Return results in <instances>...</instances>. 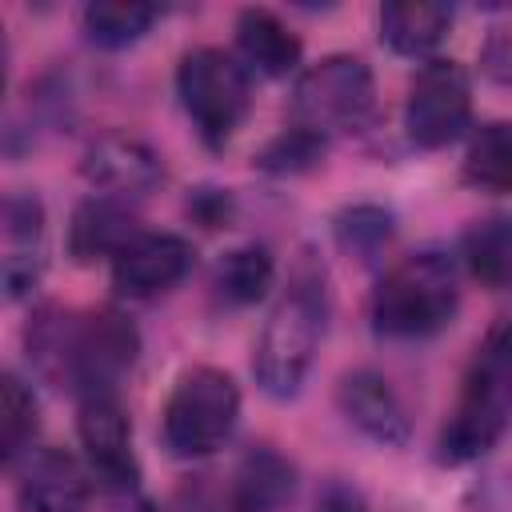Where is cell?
Segmentation results:
<instances>
[{
    "instance_id": "cell-3",
    "label": "cell",
    "mask_w": 512,
    "mask_h": 512,
    "mask_svg": "<svg viewBox=\"0 0 512 512\" xmlns=\"http://www.w3.org/2000/svg\"><path fill=\"white\" fill-rule=\"evenodd\" d=\"M512 424V316H500L476 344L456 404L440 428V460L468 464L480 460Z\"/></svg>"
},
{
    "instance_id": "cell-17",
    "label": "cell",
    "mask_w": 512,
    "mask_h": 512,
    "mask_svg": "<svg viewBox=\"0 0 512 512\" xmlns=\"http://www.w3.org/2000/svg\"><path fill=\"white\" fill-rule=\"evenodd\" d=\"M236 52L240 64L260 76H288L300 64V36L268 8H244L236 16Z\"/></svg>"
},
{
    "instance_id": "cell-2",
    "label": "cell",
    "mask_w": 512,
    "mask_h": 512,
    "mask_svg": "<svg viewBox=\"0 0 512 512\" xmlns=\"http://www.w3.org/2000/svg\"><path fill=\"white\" fill-rule=\"evenodd\" d=\"M324 320H328V288H324V268L316 260H296L284 292L276 296L256 352H252V372L256 384L272 396V400H292L316 360L320 336H324Z\"/></svg>"
},
{
    "instance_id": "cell-13",
    "label": "cell",
    "mask_w": 512,
    "mask_h": 512,
    "mask_svg": "<svg viewBox=\"0 0 512 512\" xmlns=\"http://www.w3.org/2000/svg\"><path fill=\"white\" fill-rule=\"evenodd\" d=\"M44 204L32 192H12L4 196V252H0V280L8 300L28 296L40 284L44 272Z\"/></svg>"
},
{
    "instance_id": "cell-14",
    "label": "cell",
    "mask_w": 512,
    "mask_h": 512,
    "mask_svg": "<svg viewBox=\"0 0 512 512\" xmlns=\"http://www.w3.org/2000/svg\"><path fill=\"white\" fill-rule=\"evenodd\" d=\"M92 496L88 472L64 448H32L20 464V512H84Z\"/></svg>"
},
{
    "instance_id": "cell-20",
    "label": "cell",
    "mask_w": 512,
    "mask_h": 512,
    "mask_svg": "<svg viewBox=\"0 0 512 512\" xmlns=\"http://www.w3.org/2000/svg\"><path fill=\"white\" fill-rule=\"evenodd\" d=\"M460 256H464L468 272L484 284L512 280V216L496 212V216L476 220L460 240Z\"/></svg>"
},
{
    "instance_id": "cell-22",
    "label": "cell",
    "mask_w": 512,
    "mask_h": 512,
    "mask_svg": "<svg viewBox=\"0 0 512 512\" xmlns=\"http://www.w3.org/2000/svg\"><path fill=\"white\" fill-rule=\"evenodd\" d=\"M36 428H40V408H36L32 388L16 372H4V380H0V452H4V464H20L32 452Z\"/></svg>"
},
{
    "instance_id": "cell-7",
    "label": "cell",
    "mask_w": 512,
    "mask_h": 512,
    "mask_svg": "<svg viewBox=\"0 0 512 512\" xmlns=\"http://www.w3.org/2000/svg\"><path fill=\"white\" fill-rule=\"evenodd\" d=\"M376 108V80L360 56L336 52L312 64L292 88V116L300 128L328 136L368 124Z\"/></svg>"
},
{
    "instance_id": "cell-27",
    "label": "cell",
    "mask_w": 512,
    "mask_h": 512,
    "mask_svg": "<svg viewBox=\"0 0 512 512\" xmlns=\"http://www.w3.org/2000/svg\"><path fill=\"white\" fill-rule=\"evenodd\" d=\"M316 512H368V504L352 492V488H328L324 496H320V504H316Z\"/></svg>"
},
{
    "instance_id": "cell-21",
    "label": "cell",
    "mask_w": 512,
    "mask_h": 512,
    "mask_svg": "<svg viewBox=\"0 0 512 512\" xmlns=\"http://www.w3.org/2000/svg\"><path fill=\"white\" fill-rule=\"evenodd\" d=\"M156 20H160V8L156 4H136V0H92L84 8V32L100 48H128Z\"/></svg>"
},
{
    "instance_id": "cell-16",
    "label": "cell",
    "mask_w": 512,
    "mask_h": 512,
    "mask_svg": "<svg viewBox=\"0 0 512 512\" xmlns=\"http://www.w3.org/2000/svg\"><path fill=\"white\" fill-rule=\"evenodd\" d=\"M140 236L136 212L124 200L112 196H88L76 204L68 220V256L76 264L92 260H116L132 240Z\"/></svg>"
},
{
    "instance_id": "cell-25",
    "label": "cell",
    "mask_w": 512,
    "mask_h": 512,
    "mask_svg": "<svg viewBox=\"0 0 512 512\" xmlns=\"http://www.w3.org/2000/svg\"><path fill=\"white\" fill-rule=\"evenodd\" d=\"M320 156H324V136H316V132L300 128V124H292V128H284L276 140L264 144V152L256 156V168L276 172V176H288V172L312 168Z\"/></svg>"
},
{
    "instance_id": "cell-19",
    "label": "cell",
    "mask_w": 512,
    "mask_h": 512,
    "mask_svg": "<svg viewBox=\"0 0 512 512\" xmlns=\"http://www.w3.org/2000/svg\"><path fill=\"white\" fill-rule=\"evenodd\" d=\"M464 184L484 196L512 192V120H488L472 132L464 152Z\"/></svg>"
},
{
    "instance_id": "cell-26",
    "label": "cell",
    "mask_w": 512,
    "mask_h": 512,
    "mask_svg": "<svg viewBox=\"0 0 512 512\" xmlns=\"http://www.w3.org/2000/svg\"><path fill=\"white\" fill-rule=\"evenodd\" d=\"M188 216L204 228H224L232 220V196L220 188H196L188 196Z\"/></svg>"
},
{
    "instance_id": "cell-24",
    "label": "cell",
    "mask_w": 512,
    "mask_h": 512,
    "mask_svg": "<svg viewBox=\"0 0 512 512\" xmlns=\"http://www.w3.org/2000/svg\"><path fill=\"white\" fill-rule=\"evenodd\" d=\"M336 236H340V244H344L352 256L372 260V256H376L380 248H388V240H392V212H384V208H376V204H356V208L340 212Z\"/></svg>"
},
{
    "instance_id": "cell-11",
    "label": "cell",
    "mask_w": 512,
    "mask_h": 512,
    "mask_svg": "<svg viewBox=\"0 0 512 512\" xmlns=\"http://www.w3.org/2000/svg\"><path fill=\"white\" fill-rule=\"evenodd\" d=\"M80 172L96 188V196H112L124 204L136 196H148L164 180L160 156L128 132H108V136L92 140L80 160Z\"/></svg>"
},
{
    "instance_id": "cell-1",
    "label": "cell",
    "mask_w": 512,
    "mask_h": 512,
    "mask_svg": "<svg viewBox=\"0 0 512 512\" xmlns=\"http://www.w3.org/2000/svg\"><path fill=\"white\" fill-rule=\"evenodd\" d=\"M32 364L72 392L84 396H112L124 372L136 364L140 332L120 308H96L84 316L40 308L24 332Z\"/></svg>"
},
{
    "instance_id": "cell-18",
    "label": "cell",
    "mask_w": 512,
    "mask_h": 512,
    "mask_svg": "<svg viewBox=\"0 0 512 512\" xmlns=\"http://www.w3.org/2000/svg\"><path fill=\"white\" fill-rule=\"evenodd\" d=\"M452 12L444 4H424V0H392L380 8V40L408 60L432 56L436 44L448 36Z\"/></svg>"
},
{
    "instance_id": "cell-8",
    "label": "cell",
    "mask_w": 512,
    "mask_h": 512,
    "mask_svg": "<svg viewBox=\"0 0 512 512\" xmlns=\"http://www.w3.org/2000/svg\"><path fill=\"white\" fill-rule=\"evenodd\" d=\"M472 120V80L456 60H428L404 100V132L416 148H448Z\"/></svg>"
},
{
    "instance_id": "cell-10",
    "label": "cell",
    "mask_w": 512,
    "mask_h": 512,
    "mask_svg": "<svg viewBox=\"0 0 512 512\" xmlns=\"http://www.w3.org/2000/svg\"><path fill=\"white\" fill-rule=\"evenodd\" d=\"M76 432H80V448L88 456V468L120 488L132 492L140 480L136 468V452H132V424L120 408L116 396H84L80 400V416H76Z\"/></svg>"
},
{
    "instance_id": "cell-6",
    "label": "cell",
    "mask_w": 512,
    "mask_h": 512,
    "mask_svg": "<svg viewBox=\"0 0 512 512\" xmlns=\"http://www.w3.org/2000/svg\"><path fill=\"white\" fill-rule=\"evenodd\" d=\"M176 96L196 136L224 148L248 116V68L224 48H192L176 64Z\"/></svg>"
},
{
    "instance_id": "cell-12",
    "label": "cell",
    "mask_w": 512,
    "mask_h": 512,
    "mask_svg": "<svg viewBox=\"0 0 512 512\" xmlns=\"http://www.w3.org/2000/svg\"><path fill=\"white\" fill-rule=\"evenodd\" d=\"M192 268V244L176 232H140L112 260V288L128 300H152L176 288Z\"/></svg>"
},
{
    "instance_id": "cell-15",
    "label": "cell",
    "mask_w": 512,
    "mask_h": 512,
    "mask_svg": "<svg viewBox=\"0 0 512 512\" xmlns=\"http://www.w3.org/2000/svg\"><path fill=\"white\" fill-rule=\"evenodd\" d=\"M336 404L344 412V420L364 432L368 440L384 444V448H400L408 440V412H404V400L396 396V388L372 372V368H356L340 380L336 388Z\"/></svg>"
},
{
    "instance_id": "cell-9",
    "label": "cell",
    "mask_w": 512,
    "mask_h": 512,
    "mask_svg": "<svg viewBox=\"0 0 512 512\" xmlns=\"http://www.w3.org/2000/svg\"><path fill=\"white\" fill-rule=\"evenodd\" d=\"M296 492V468L268 444L248 448L228 476L204 480L192 496V512H276Z\"/></svg>"
},
{
    "instance_id": "cell-5",
    "label": "cell",
    "mask_w": 512,
    "mask_h": 512,
    "mask_svg": "<svg viewBox=\"0 0 512 512\" xmlns=\"http://www.w3.org/2000/svg\"><path fill=\"white\" fill-rule=\"evenodd\" d=\"M240 420V388L220 368H188L164 404V448L180 460H204L220 452Z\"/></svg>"
},
{
    "instance_id": "cell-23",
    "label": "cell",
    "mask_w": 512,
    "mask_h": 512,
    "mask_svg": "<svg viewBox=\"0 0 512 512\" xmlns=\"http://www.w3.org/2000/svg\"><path fill=\"white\" fill-rule=\"evenodd\" d=\"M272 256L264 244H244L232 248L220 264H216V288L228 304H256L268 288H272Z\"/></svg>"
},
{
    "instance_id": "cell-4",
    "label": "cell",
    "mask_w": 512,
    "mask_h": 512,
    "mask_svg": "<svg viewBox=\"0 0 512 512\" xmlns=\"http://www.w3.org/2000/svg\"><path fill=\"white\" fill-rule=\"evenodd\" d=\"M460 308L456 260L440 248L396 260L372 288V328L384 340H424L452 324Z\"/></svg>"
}]
</instances>
